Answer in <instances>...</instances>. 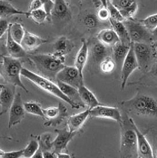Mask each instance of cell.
<instances>
[{"mask_svg": "<svg viewBox=\"0 0 157 158\" xmlns=\"http://www.w3.org/2000/svg\"><path fill=\"white\" fill-rule=\"evenodd\" d=\"M53 135L50 133H44L38 136L39 148L42 151H51L53 148Z\"/></svg>", "mask_w": 157, "mask_h": 158, "instance_id": "30", "label": "cell"}, {"mask_svg": "<svg viewBox=\"0 0 157 158\" xmlns=\"http://www.w3.org/2000/svg\"><path fill=\"white\" fill-rule=\"evenodd\" d=\"M24 150L18 151H13L9 152H4L2 158H20L23 156Z\"/></svg>", "mask_w": 157, "mask_h": 158, "instance_id": "41", "label": "cell"}, {"mask_svg": "<svg viewBox=\"0 0 157 158\" xmlns=\"http://www.w3.org/2000/svg\"><path fill=\"white\" fill-rule=\"evenodd\" d=\"M10 24L6 19H0V39L2 36L7 32Z\"/></svg>", "mask_w": 157, "mask_h": 158, "instance_id": "42", "label": "cell"}, {"mask_svg": "<svg viewBox=\"0 0 157 158\" xmlns=\"http://www.w3.org/2000/svg\"><path fill=\"white\" fill-rule=\"evenodd\" d=\"M109 22L110 23L112 29L118 36L120 42L125 45L130 46L132 43L129 36L128 30L124 25L123 23L116 21L111 19H109Z\"/></svg>", "mask_w": 157, "mask_h": 158, "instance_id": "25", "label": "cell"}, {"mask_svg": "<svg viewBox=\"0 0 157 158\" xmlns=\"http://www.w3.org/2000/svg\"><path fill=\"white\" fill-rule=\"evenodd\" d=\"M152 33H153V35L157 36V27L152 31Z\"/></svg>", "mask_w": 157, "mask_h": 158, "instance_id": "51", "label": "cell"}, {"mask_svg": "<svg viewBox=\"0 0 157 158\" xmlns=\"http://www.w3.org/2000/svg\"><path fill=\"white\" fill-rule=\"evenodd\" d=\"M43 4V8L46 11L49 19H51V13L54 6L53 0H40Z\"/></svg>", "mask_w": 157, "mask_h": 158, "instance_id": "40", "label": "cell"}, {"mask_svg": "<svg viewBox=\"0 0 157 158\" xmlns=\"http://www.w3.org/2000/svg\"><path fill=\"white\" fill-rule=\"evenodd\" d=\"M90 116L111 119L119 123L121 122L122 118L121 114L118 108L104 106L100 104L90 110Z\"/></svg>", "mask_w": 157, "mask_h": 158, "instance_id": "14", "label": "cell"}, {"mask_svg": "<svg viewBox=\"0 0 157 158\" xmlns=\"http://www.w3.org/2000/svg\"><path fill=\"white\" fill-rule=\"evenodd\" d=\"M98 40L105 46L112 48L120 40L116 33L112 29H103L97 34Z\"/></svg>", "mask_w": 157, "mask_h": 158, "instance_id": "22", "label": "cell"}, {"mask_svg": "<svg viewBox=\"0 0 157 158\" xmlns=\"http://www.w3.org/2000/svg\"><path fill=\"white\" fill-rule=\"evenodd\" d=\"M16 86L11 84L6 83L0 92V115L6 114L11 107L15 96Z\"/></svg>", "mask_w": 157, "mask_h": 158, "instance_id": "13", "label": "cell"}, {"mask_svg": "<svg viewBox=\"0 0 157 158\" xmlns=\"http://www.w3.org/2000/svg\"><path fill=\"white\" fill-rule=\"evenodd\" d=\"M6 50L10 56L13 58L20 59L27 56V52L24 50L20 43H17L12 38L8 29Z\"/></svg>", "mask_w": 157, "mask_h": 158, "instance_id": "20", "label": "cell"}, {"mask_svg": "<svg viewBox=\"0 0 157 158\" xmlns=\"http://www.w3.org/2000/svg\"><path fill=\"white\" fill-rule=\"evenodd\" d=\"M155 157H156V158H157V152H156V155H155Z\"/></svg>", "mask_w": 157, "mask_h": 158, "instance_id": "54", "label": "cell"}, {"mask_svg": "<svg viewBox=\"0 0 157 158\" xmlns=\"http://www.w3.org/2000/svg\"><path fill=\"white\" fill-rule=\"evenodd\" d=\"M107 1H111V0H107Z\"/></svg>", "mask_w": 157, "mask_h": 158, "instance_id": "55", "label": "cell"}, {"mask_svg": "<svg viewBox=\"0 0 157 158\" xmlns=\"http://www.w3.org/2000/svg\"><path fill=\"white\" fill-rule=\"evenodd\" d=\"M109 47L100 43L99 41L95 43L92 48V56L95 62L99 63L109 56Z\"/></svg>", "mask_w": 157, "mask_h": 158, "instance_id": "28", "label": "cell"}, {"mask_svg": "<svg viewBox=\"0 0 157 158\" xmlns=\"http://www.w3.org/2000/svg\"><path fill=\"white\" fill-rule=\"evenodd\" d=\"M109 1H110L119 11L127 10L137 2L136 0H111Z\"/></svg>", "mask_w": 157, "mask_h": 158, "instance_id": "37", "label": "cell"}, {"mask_svg": "<svg viewBox=\"0 0 157 158\" xmlns=\"http://www.w3.org/2000/svg\"><path fill=\"white\" fill-rule=\"evenodd\" d=\"M54 131L57 133V136L53 141L52 151L57 155L67 148V144L76 133H72L66 129H56Z\"/></svg>", "mask_w": 157, "mask_h": 158, "instance_id": "15", "label": "cell"}, {"mask_svg": "<svg viewBox=\"0 0 157 158\" xmlns=\"http://www.w3.org/2000/svg\"><path fill=\"white\" fill-rule=\"evenodd\" d=\"M24 106L27 113L33 115H37L44 118L43 109L40 104L34 101H29L24 102Z\"/></svg>", "mask_w": 157, "mask_h": 158, "instance_id": "32", "label": "cell"}, {"mask_svg": "<svg viewBox=\"0 0 157 158\" xmlns=\"http://www.w3.org/2000/svg\"><path fill=\"white\" fill-rule=\"evenodd\" d=\"M129 118L136 135L138 158H154V155L153 153V151L149 142L142 133V132L138 128L134 121L131 118Z\"/></svg>", "mask_w": 157, "mask_h": 158, "instance_id": "12", "label": "cell"}, {"mask_svg": "<svg viewBox=\"0 0 157 158\" xmlns=\"http://www.w3.org/2000/svg\"><path fill=\"white\" fill-rule=\"evenodd\" d=\"M27 12V17H30L37 24H41L47 20H49L48 15L43 8Z\"/></svg>", "mask_w": 157, "mask_h": 158, "instance_id": "31", "label": "cell"}, {"mask_svg": "<svg viewBox=\"0 0 157 158\" xmlns=\"http://www.w3.org/2000/svg\"><path fill=\"white\" fill-rule=\"evenodd\" d=\"M139 21L147 29L152 32L157 27V13L149 15Z\"/></svg>", "mask_w": 157, "mask_h": 158, "instance_id": "36", "label": "cell"}, {"mask_svg": "<svg viewBox=\"0 0 157 158\" xmlns=\"http://www.w3.org/2000/svg\"><path fill=\"white\" fill-rule=\"evenodd\" d=\"M152 48H153V50L154 52V54L157 55V40L154 42Z\"/></svg>", "mask_w": 157, "mask_h": 158, "instance_id": "48", "label": "cell"}, {"mask_svg": "<svg viewBox=\"0 0 157 158\" xmlns=\"http://www.w3.org/2000/svg\"><path fill=\"white\" fill-rule=\"evenodd\" d=\"M123 24L128 30L131 43H150L152 40L153 34L140 21L132 19L125 20Z\"/></svg>", "mask_w": 157, "mask_h": 158, "instance_id": "6", "label": "cell"}, {"mask_svg": "<svg viewBox=\"0 0 157 158\" xmlns=\"http://www.w3.org/2000/svg\"><path fill=\"white\" fill-rule=\"evenodd\" d=\"M88 56V44L85 39H82V46L76 54L74 60V66L78 69V72L82 76H83V71L87 61Z\"/></svg>", "mask_w": 157, "mask_h": 158, "instance_id": "23", "label": "cell"}, {"mask_svg": "<svg viewBox=\"0 0 157 158\" xmlns=\"http://www.w3.org/2000/svg\"><path fill=\"white\" fill-rule=\"evenodd\" d=\"M152 74L157 77V60L154 65L152 70Z\"/></svg>", "mask_w": 157, "mask_h": 158, "instance_id": "47", "label": "cell"}, {"mask_svg": "<svg viewBox=\"0 0 157 158\" xmlns=\"http://www.w3.org/2000/svg\"><path fill=\"white\" fill-rule=\"evenodd\" d=\"M8 30L12 38L16 42L20 44L25 33V29L22 24L18 23L10 24Z\"/></svg>", "mask_w": 157, "mask_h": 158, "instance_id": "29", "label": "cell"}, {"mask_svg": "<svg viewBox=\"0 0 157 158\" xmlns=\"http://www.w3.org/2000/svg\"><path fill=\"white\" fill-rule=\"evenodd\" d=\"M72 48L71 42L66 37L62 36L58 38L54 43L53 54L65 60V56L71 52Z\"/></svg>", "mask_w": 157, "mask_h": 158, "instance_id": "19", "label": "cell"}, {"mask_svg": "<svg viewBox=\"0 0 157 158\" xmlns=\"http://www.w3.org/2000/svg\"><path fill=\"white\" fill-rule=\"evenodd\" d=\"M89 116H90L89 108L77 114L71 115L67 123L68 130L72 133H76L83 125Z\"/></svg>", "mask_w": 157, "mask_h": 158, "instance_id": "21", "label": "cell"}, {"mask_svg": "<svg viewBox=\"0 0 157 158\" xmlns=\"http://www.w3.org/2000/svg\"><path fill=\"white\" fill-rule=\"evenodd\" d=\"M99 64L101 71L105 73H109L113 72L116 66L114 59L109 56L102 60Z\"/></svg>", "mask_w": 157, "mask_h": 158, "instance_id": "34", "label": "cell"}, {"mask_svg": "<svg viewBox=\"0 0 157 158\" xmlns=\"http://www.w3.org/2000/svg\"><path fill=\"white\" fill-rule=\"evenodd\" d=\"M47 42V40L37 36L25 30V33L21 42V46L26 52L36 50Z\"/></svg>", "mask_w": 157, "mask_h": 158, "instance_id": "16", "label": "cell"}, {"mask_svg": "<svg viewBox=\"0 0 157 158\" xmlns=\"http://www.w3.org/2000/svg\"><path fill=\"white\" fill-rule=\"evenodd\" d=\"M2 58L0 72L6 82L19 86L26 93H29L21 79V72L23 67L20 60L10 56H2Z\"/></svg>", "mask_w": 157, "mask_h": 158, "instance_id": "4", "label": "cell"}, {"mask_svg": "<svg viewBox=\"0 0 157 158\" xmlns=\"http://www.w3.org/2000/svg\"><path fill=\"white\" fill-rule=\"evenodd\" d=\"M107 8L109 11L110 19L118 22H123L125 20L120 11L109 1H107Z\"/></svg>", "mask_w": 157, "mask_h": 158, "instance_id": "38", "label": "cell"}, {"mask_svg": "<svg viewBox=\"0 0 157 158\" xmlns=\"http://www.w3.org/2000/svg\"><path fill=\"white\" fill-rule=\"evenodd\" d=\"M56 81H59L77 89L84 84L83 76H82L78 69L74 66H64L56 75Z\"/></svg>", "mask_w": 157, "mask_h": 158, "instance_id": "9", "label": "cell"}, {"mask_svg": "<svg viewBox=\"0 0 157 158\" xmlns=\"http://www.w3.org/2000/svg\"><path fill=\"white\" fill-rule=\"evenodd\" d=\"M130 46H127L119 42L112 47V52L114 54V59L116 63V65L121 67L123 62L126 58Z\"/></svg>", "mask_w": 157, "mask_h": 158, "instance_id": "27", "label": "cell"}, {"mask_svg": "<svg viewBox=\"0 0 157 158\" xmlns=\"http://www.w3.org/2000/svg\"><path fill=\"white\" fill-rule=\"evenodd\" d=\"M99 1H100V4H102V6L107 7V0H99Z\"/></svg>", "mask_w": 157, "mask_h": 158, "instance_id": "49", "label": "cell"}, {"mask_svg": "<svg viewBox=\"0 0 157 158\" xmlns=\"http://www.w3.org/2000/svg\"><path fill=\"white\" fill-rule=\"evenodd\" d=\"M30 60L35 66L38 75L51 81H56L58 72L63 68L65 60L51 54L27 55Z\"/></svg>", "mask_w": 157, "mask_h": 158, "instance_id": "1", "label": "cell"}, {"mask_svg": "<svg viewBox=\"0 0 157 158\" xmlns=\"http://www.w3.org/2000/svg\"><path fill=\"white\" fill-rule=\"evenodd\" d=\"M121 106L125 111L137 115L157 116V100L147 95L138 94L121 102Z\"/></svg>", "mask_w": 157, "mask_h": 158, "instance_id": "2", "label": "cell"}, {"mask_svg": "<svg viewBox=\"0 0 157 158\" xmlns=\"http://www.w3.org/2000/svg\"><path fill=\"white\" fill-rule=\"evenodd\" d=\"M8 128L12 129L20 123L26 115V110L20 93L15 94L14 100L10 108Z\"/></svg>", "mask_w": 157, "mask_h": 158, "instance_id": "11", "label": "cell"}, {"mask_svg": "<svg viewBox=\"0 0 157 158\" xmlns=\"http://www.w3.org/2000/svg\"><path fill=\"white\" fill-rule=\"evenodd\" d=\"M78 91L82 102L90 110L100 104L94 94L85 86L84 84L78 87Z\"/></svg>", "mask_w": 157, "mask_h": 158, "instance_id": "24", "label": "cell"}, {"mask_svg": "<svg viewBox=\"0 0 157 158\" xmlns=\"http://www.w3.org/2000/svg\"><path fill=\"white\" fill-rule=\"evenodd\" d=\"M44 126L46 127H56L60 125L67 117V107L61 102L57 107H50L43 109Z\"/></svg>", "mask_w": 157, "mask_h": 158, "instance_id": "8", "label": "cell"}, {"mask_svg": "<svg viewBox=\"0 0 157 158\" xmlns=\"http://www.w3.org/2000/svg\"><path fill=\"white\" fill-rule=\"evenodd\" d=\"M57 85L62 91V93L71 101V102L76 106L78 108L85 107V106L82 102L80 98V97L78 93V89L69 85L64 82H62L59 81H56Z\"/></svg>", "mask_w": 157, "mask_h": 158, "instance_id": "17", "label": "cell"}, {"mask_svg": "<svg viewBox=\"0 0 157 158\" xmlns=\"http://www.w3.org/2000/svg\"><path fill=\"white\" fill-rule=\"evenodd\" d=\"M4 154V152L3 151H2V150L0 149V158H2Z\"/></svg>", "mask_w": 157, "mask_h": 158, "instance_id": "50", "label": "cell"}, {"mask_svg": "<svg viewBox=\"0 0 157 158\" xmlns=\"http://www.w3.org/2000/svg\"><path fill=\"white\" fill-rule=\"evenodd\" d=\"M99 19L96 15L93 13H88L85 15L83 18V23L87 29L96 28L99 25Z\"/></svg>", "mask_w": 157, "mask_h": 158, "instance_id": "35", "label": "cell"}, {"mask_svg": "<svg viewBox=\"0 0 157 158\" xmlns=\"http://www.w3.org/2000/svg\"><path fill=\"white\" fill-rule=\"evenodd\" d=\"M57 158H71V156L67 153H59L57 154Z\"/></svg>", "mask_w": 157, "mask_h": 158, "instance_id": "46", "label": "cell"}, {"mask_svg": "<svg viewBox=\"0 0 157 158\" xmlns=\"http://www.w3.org/2000/svg\"><path fill=\"white\" fill-rule=\"evenodd\" d=\"M138 68H139V66L134 53L133 43H132L130 45L128 53L126 58H125L121 66L122 89H123L125 87L129 77Z\"/></svg>", "mask_w": 157, "mask_h": 158, "instance_id": "10", "label": "cell"}, {"mask_svg": "<svg viewBox=\"0 0 157 158\" xmlns=\"http://www.w3.org/2000/svg\"><path fill=\"white\" fill-rule=\"evenodd\" d=\"M96 15L99 20L102 22H106L110 19V14L107 8L103 6L98 9Z\"/></svg>", "mask_w": 157, "mask_h": 158, "instance_id": "39", "label": "cell"}, {"mask_svg": "<svg viewBox=\"0 0 157 158\" xmlns=\"http://www.w3.org/2000/svg\"><path fill=\"white\" fill-rule=\"evenodd\" d=\"M51 18L58 20H66L71 18V13L65 0H54Z\"/></svg>", "mask_w": 157, "mask_h": 158, "instance_id": "18", "label": "cell"}, {"mask_svg": "<svg viewBox=\"0 0 157 158\" xmlns=\"http://www.w3.org/2000/svg\"><path fill=\"white\" fill-rule=\"evenodd\" d=\"M121 127L120 154L122 158H138L137 139L130 118L122 117Z\"/></svg>", "mask_w": 157, "mask_h": 158, "instance_id": "3", "label": "cell"}, {"mask_svg": "<svg viewBox=\"0 0 157 158\" xmlns=\"http://www.w3.org/2000/svg\"><path fill=\"white\" fill-rule=\"evenodd\" d=\"M43 8V4L40 0H33L30 5L28 11H31Z\"/></svg>", "mask_w": 157, "mask_h": 158, "instance_id": "43", "label": "cell"}, {"mask_svg": "<svg viewBox=\"0 0 157 158\" xmlns=\"http://www.w3.org/2000/svg\"><path fill=\"white\" fill-rule=\"evenodd\" d=\"M32 158H43V151L38 148V149L36 151V153L32 156Z\"/></svg>", "mask_w": 157, "mask_h": 158, "instance_id": "45", "label": "cell"}, {"mask_svg": "<svg viewBox=\"0 0 157 158\" xmlns=\"http://www.w3.org/2000/svg\"><path fill=\"white\" fill-rule=\"evenodd\" d=\"M139 69L147 72L155 55L152 46L149 43H132Z\"/></svg>", "mask_w": 157, "mask_h": 158, "instance_id": "7", "label": "cell"}, {"mask_svg": "<svg viewBox=\"0 0 157 158\" xmlns=\"http://www.w3.org/2000/svg\"><path fill=\"white\" fill-rule=\"evenodd\" d=\"M2 75H1V72H0V79H1V78H2Z\"/></svg>", "mask_w": 157, "mask_h": 158, "instance_id": "53", "label": "cell"}, {"mask_svg": "<svg viewBox=\"0 0 157 158\" xmlns=\"http://www.w3.org/2000/svg\"><path fill=\"white\" fill-rule=\"evenodd\" d=\"M39 148L38 136H33L29 144L23 150V158H31Z\"/></svg>", "mask_w": 157, "mask_h": 158, "instance_id": "33", "label": "cell"}, {"mask_svg": "<svg viewBox=\"0 0 157 158\" xmlns=\"http://www.w3.org/2000/svg\"><path fill=\"white\" fill-rule=\"evenodd\" d=\"M2 87H3V84H0V92H1V89H2Z\"/></svg>", "mask_w": 157, "mask_h": 158, "instance_id": "52", "label": "cell"}, {"mask_svg": "<svg viewBox=\"0 0 157 158\" xmlns=\"http://www.w3.org/2000/svg\"><path fill=\"white\" fill-rule=\"evenodd\" d=\"M21 74L22 76L30 80L31 82L36 84L37 86H38L44 91L54 95L55 97L60 98V100L67 102L71 106V108L78 109L76 106H75L71 101L62 93V91L60 90L58 85L55 84L54 82H53L52 81L46 78H44L34 72H32L25 68H22Z\"/></svg>", "mask_w": 157, "mask_h": 158, "instance_id": "5", "label": "cell"}, {"mask_svg": "<svg viewBox=\"0 0 157 158\" xmlns=\"http://www.w3.org/2000/svg\"><path fill=\"white\" fill-rule=\"evenodd\" d=\"M28 12L18 10L7 0H0V19H6L14 15H27Z\"/></svg>", "mask_w": 157, "mask_h": 158, "instance_id": "26", "label": "cell"}, {"mask_svg": "<svg viewBox=\"0 0 157 158\" xmlns=\"http://www.w3.org/2000/svg\"><path fill=\"white\" fill-rule=\"evenodd\" d=\"M43 158H57V155L51 151H43Z\"/></svg>", "mask_w": 157, "mask_h": 158, "instance_id": "44", "label": "cell"}]
</instances>
